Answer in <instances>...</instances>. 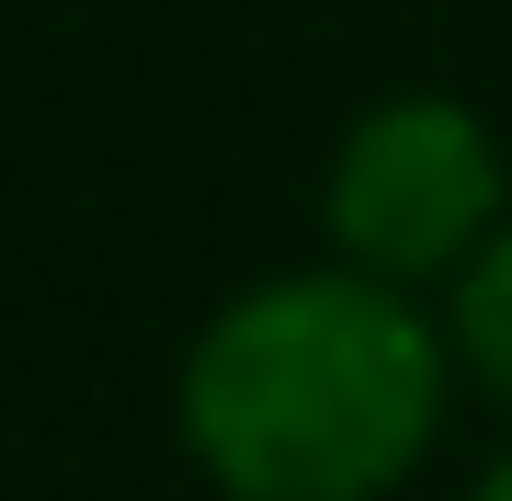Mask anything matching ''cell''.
<instances>
[{"label":"cell","mask_w":512,"mask_h":501,"mask_svg":"<svg viewBox=\"0 0 512 501\" xmlns=\"http://www.w3.org/2000/svg\"><path fill=\"white\" fill-rule=\"evenodd\" d=\"M478 501H512V467H490V479H478Z\"/></svg>","instance_id":"cell-4"},{"label":"cell","mask_w":512,"mask_h":501,"mask_svg":"<svg viewBox=\"0 0 512 501\" xmlns=\"http://www.w3.org/2000/svg\"><path fill=\"white\" fill-rule=\"evenodd\" d=\"M319 217L353 274H387V285L478 262L490 217H501V149L467 103H387L342 137Z\"/></svg>","instance_id":"cell-2"},{"label":"cell","mask_w":512,"mask_h":501,"mask_svg":"<svg viewBox=\"0 0 512 501\" xmlns=\"http://www.w3.org/2000/svg\"><path fill=\"white\" fill-rule=\"evenodd\" d=\"M444 422V342L387 274L239 297L183 365V433L228 501H376Z\"/></svg>","instance_id":"cell-1"},{"label":"cell","mask_w":512,"mask_h":501,"mask_svg":"<svg viewBox=\"0 0 512 501\" xmlns=\"http://www.w3.org/2000/svg\"><path fill=\"white\" fill-rule=\"evenodd\" d=\"M456 342H467V365L512 399V228L467 262V285H456Z\"/></svg>","instance_id":"cell-3"}]
</instances>
